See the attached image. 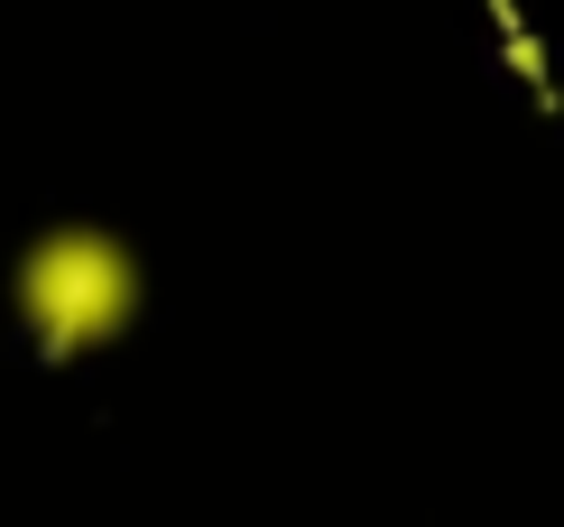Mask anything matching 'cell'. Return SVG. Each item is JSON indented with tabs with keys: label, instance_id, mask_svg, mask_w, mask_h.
<instances>
[{
	"label": "cell",
	"instance_id": "obj_1",
	"mask_svg": "<svg viewBox=\"0 0 564 527\" xmlns=\"http://www.w3.org/2000/svg\"><path fill=\"white\" fill-rule=\"evenodd\" d=\"M19 315H29L46 362H65V352H84V343H111V333L139 315L130 250L111 241V232H84V223L46 232V241L19 259Z\"/></svg>",
	"mask_w": 564,
	"mask_h": 527
}]
</instances>
